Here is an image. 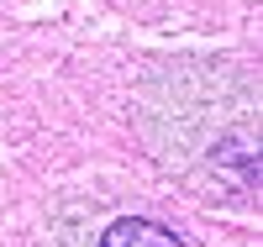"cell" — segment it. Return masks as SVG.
<instances>
[{
  "label": "cell",
  "instance_id": "6da1fadb",
  "mask_svg": "<svg viewBox=\"0 0 263 247\" xmlns=\"http://www.w3.org/2000/svg\"><path fill=\"white\" fill-rule=\"evenodd\" d=\"M100 247H184L163 221H147V216H121L100 232Z\"/></svg>",
  "mask_w": 263,
  "mask_h": 247
}]
</instances>
